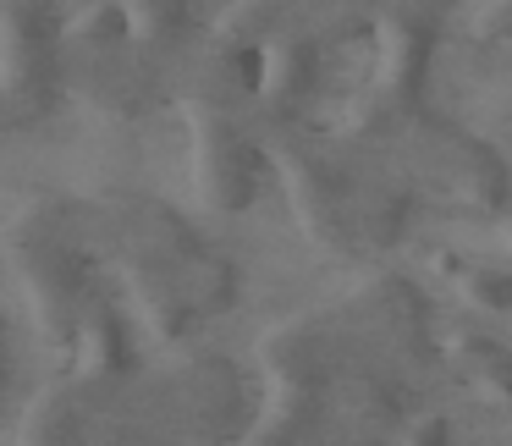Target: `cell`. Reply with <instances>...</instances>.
<instances>
[{
	"mask_svg": "<svg viewBox=\"0 0 512 446\" xmlns=\"http://www.w3.org/2000/svg\"><path fill=\"white\" fill-rule=\"evenodd\" d=\"M232 78H237V89H243V94L265 89V50H259V45L237 50V56H232Z\"/></svg>",
	"mask_w": 512,
	"mask_h": 446,
	"instance_id": "obj_1",
	"label": "cell"
},
{
	"mask_svg": "<svg viewBox=\"0 0 512 446\" xmlns=\"http://www.w3.org/2000/svg\"><path fill=\"white\" fill-rule=\"evenodd\" d=\"M419 441H430V446H446V424H430V430H419Z\"/></svg>",
	"mask_w": 512,
	"mask_h": 446,
	"instance_id": "obj_2",
	"label": "cell"
}]
</instances>
